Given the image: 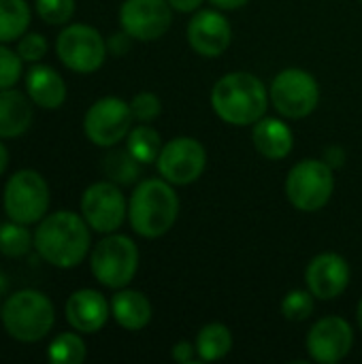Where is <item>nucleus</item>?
<instances>
[{
	"label": "nucleus",
	"mask_w": 362,
	"mask_h": 364,
	"mask_svg": "<svg viewBox=\"0 0 362 364\" xmlns=\"http://www.w3.org/2000/svg\"><path fill=\"white\" fill-rule=\"evenodd\" d=\"M32 124V100L13 90H0V139H17Z\"/></svg>",
	"instance_id": "obj_21"
},
{
	"label": "nucleus",
	"mask_w": 362,
	"mask_h": 364,
	"mask_svg": "<svg viewBox=\"0 0 362 364\" xmlns=\"http://www.w3.org/2000/svg\"><path fill=\"white\" fill-rule=\"evenodd\" d=\"M267 85L247 70H235L215 81L211 107L215 115L230 126H254L269 109Z\"/></svg>",
	"instance_id": "obj_2"
},
{
	"label": "nucleus",
	"mask_w": 362,
	"mask_h": 364,
	"mask_svg": "<svg viewBox=\"0 0 362 364\" xmlns=\"http://www.w3.org/2000/svg\"><path fill=\"white\" fill-rule=\"evenodd\" d=\"M194 346H196L198 360L215 363V360L230 354V350H233V333H230V328L226 324L211 322V324H205L198 331Z\"/></svg>",
	"instance_id": "obj_22"
},
{
	"label": "nucleus",
	"mask_w": 362,
	"mask_h": 364,
	"mask_svg": "<svg viewBox=\"0 0 362 364\" xmlns=\"http://www.w3.org/2000/svg\"><path fill=\"white\" fill-rule=\"evenodd\" d=\"M126 149L141 164H151L162 151V139L151 126H134L126 136Z\"/></svg>",
	"instance_id": "obj_25"
},
{
	"label": "nucleus",
	"mask_w": 362,
	"mask_h": 364,
	"mask_svg": "<svg viewBox=\"0 0 362 364\" xmlns=\"http://www.w3.org/2000/svg\"><path fill=\"white\" fill-rule=\"evenodd\" d=\"M179 196L166 179H143L128 200V220L143 239L164 237L179 218Z\"/></svg>",
	"instance_id": "obj_3"
},
{
	"label": "nucleus",
	"mask_w": 362,
	"mask_h": 364,
	"mask_svg": "<svg viewBox=\"0 0 362 364\" xmlns=\"http://www.w3.org/2000/svg\"><path fill=\"white\" fill-rule=\"evenodd\" d=\"M269 100L282 117H309L320 102V83L309 70L284 68L275 75L269 87Z\"/></svg>",
	"instance_id": "obj_8"
},
{
	"label": "nucleus",
	"mask_w": 362,
	"mask_h": 364,
	"mask_svg": "<svg viewBox=\"0 0 362 364\" xmlns=\"http://www.w3.org/2000/svg\"><path fill=\"white\" fill-rule=\"evenodd\" d=\"M252 141L260 156L267 160H284L294 147V134L284 119L260 117L252 126Z\"/></svg>",
	"instance_id": "obj_19"
},
{
	"label": "nucleus",
	"mask_w": 362,
	"mask_h": 364,
	"mask_svg": "<svg viewBox=\"0 0 362 364\" xmlns=\"http://www.w3.org/2000/svg\"><path fill=\"white\" fill-rule=\"evenodd\" d=\"M188 43L203 58L222 55L233 41V28L220 9H198L188 23Z\"/></svg>",
	"instance_id": "obj_16"
},
{
	"label": "nucleus",
	"mask_w": 362,
	"mask_h": 364,
	"mask_svg": "<svg viewBox=\"0 0 362 364\" xmlns=\"http://www.w3.org/2000/svg\"><path fill=\"white\" fill-rule=\"evenodd\" d=\"M141 166L143 164L128 149H111L102 162L105 175L117 186H132L141 177Z\"/></svg>",
	"instance_id": "obj_24"
},
{
	"label": "nucleus",
	"mask_w": 362,
	"mask_h": 364,
	"mask_svg": "<svg viewBox=\"0 0 362 364\" xmlns=\"http://www.w3.org/2000/svg\"><path fill=\"white\" fill-rule=\"evenodd\" d=\"M286 198L288 203L303 211L316 213L329 205L335 192V168H331L324 160L307 158L297 162L286 177Z\"/></svg>",
	"instance_id": "obj_5"
},
{
	"label": "nucleus",
	"mask_w": 362,
	"mask_h": 364,
	"mask_svg": "<svg viewBox=\"0 0 362 364\" xmlns=\"http://www.w3.org/2000/svg\"><path fill=\"white\" fill-rule=\"evenodd\" d=\"M90 269L96 282L105 288H128L139 271V247L130 237L111 232L92 250Z\"/></svg>",
	"instance_id": "obj_6"
},
{
	"label": "nucleus",
	"mask_w": 362,
	"mask_h": 364,
	"mask_svg": "<svg viewBox=\"0 0 362 364\" xmlns=\"http://www.w3.org/2000/svg\"><path fill=\"white\" fill-rule=\"evenodd\" d=\"M134 115L130 102L117 96H105L87 109L83 117V132L96 147L111 149L128 136Z\"/></svg>",
	"instance_id": "obj_10"
},
{
	"label": "nucleus",
	"mask_w": 362,
	"mask_h": 364,
	"mask_svg": "<svg viewBox=\"0 0 362 364\" xmlns=\"http://www.w3.org/2000/svg\"><path fill=\"white\" fill-rule=\"evenodd\" d=\"M158 173L173 186H190L198 181L207 168V149L198 139L177 136L162 145L156 160Z\"/></svg>",
	"instance_id": "obj_11"
},
{
	"label": "nucleus",
	"mask_w": 362,
	"mask_h": 364,
	"mask_svg": "<svg viewBox=\"0 0 362 364\" xmlns=\"http://www.w3.org/2000/svg\"><path fill=\"white\" fill-rule=\"evenodd\" d=\"M151 314L154 309L149 299L139 290L122 288L111 299V316L124 331H143L151 322Z\"/></svg>",
	"instance_id": "obj_20"
},
{
	"label": "nucleus",
	"mask_w": 362,
	"mask_h": 364,
	"mask_svg": "<svg viewBox=\"0 0 362 364\" xmlns=\"http://www.w3.org/2000/svg\"><path fill=\"white\" fill-rule=\"evenodd\" d=\"M2 207L9 220L19 224H38L49 209V186L38 171L21 168L4 183Z\"/></svg>",
	"instance_id": "obj_7"
},
{
	"label": "nucleus",
	"mask_w": 362,
	"mask_h": 364,
	"mask_svg": "<svg viewBox=\"0 0 362 364\" xmlns=\"http://www.w3.org/2000/svg\"><path fill=\"white\" fill-rule=\"evenodd\" d=\"M316 296L309 290H290L282 299V316L288 322H305L314 314Z\"/></svg>",
	"instance_id": "obj_28"
},
{
	"label": "nucleus",
	"mask_w": 362,
	"mask_h": 364,
	"mask_svg": "<svg viewBox=\"0 0 362 364\" xmlns=\"http://www.w3.org/2000/svg\"><path fill=\"white\" fill-rule=\"evenodd\" d=\"M0 320L11 339L19 343H38L53 328L55 309L49 296L38 290L26 288L6 296L0 309Z\"/></svg>",
	"instance_id": "obj_4"
},
{
	"label": "nucleus",
	"mask_w": 362,
	"mask_h": 364,
	"mask_svg": "<svg viewBox=\"0 0 362 364\" xmlns=\"http://www.w3.org/2000/svg\"><path fill=\"white\" fill-rule=\"evenodd\" d=\"M331 168H341L344 164H346V151L339 147V145H331L326 151H324V158H322Z\"/></svg>",
	"instance_id": "obj_35"
},
{
	"label": "nucleus",
	"mask_w": 362,
	"mask_h": 364,
	"mask_svg": "<svg viewBox=\"0 0 362 364\" xmlns=\"http://www.w3.org/2000/svg\"><path fill=\"white\" fill-rule=\"evenodd\" d=\"M356 322H358V326H361L362 331V301L358 303V309H356Z\"/></svg>",
	"instance_id": "obj_39"
},
{
	"label": "nucleus",
	"mask_w": 362,
	"mask_h": 364,
	"mask_svg": "<svg viewBox=\"0 0 362 364\" xmlns=\"http://www.w3.org/2000/svg\"><path fill=\"white\" fill-rule=\"evenodd\" d=\"M173 9L169 0H124L119 6V26L134 41H156L169 32Z\"/></svg>",
	"instance_id": "obj_13"
},
{
	"label": "nucleus",
	"mask_w": 362,
	"mask_h": 364,
	"mask_svg": "<svg viewBox=\"0 0 362 364\" xmlns=\"http://www.w3.org/2000/svg\"><path fill=\"white\" fill-rule=\"evenodd\" d=\"M81 215L94 232L111 235L122 228L128 215V203L113 181H96L81 196Z\"/></svg>",
	"instance_id": "obj_12"
},
{
	"label": "nucleus",
	"mask_w": 362,
	"mask_h": 364,
	"mask_svg": "<svg viewBox=\"0 0 362 364\" xmlns=\"http://www.w3.org/2000/svg\"><path fill=\"white\" fill-rule=\"evenodd\" d=\"M209 2L220 11H237V9L245 6L250 0H209Z\"/></svg>",
	"instance_id": "obj_37"
},
{
	"label": "nucleus",
	"mask_w": 362,
	"mask_h": 364,
	"mask_svg": "<svg viewBox=\"0 0 362 364\" xmlns=\"http://www.w3.org/2000/svg\"><path fill=\"white\" fill-rule=\"evenodd\" d=\"M26 92L32 105L55 111L66 100V81L55 68L47 64H36L26 75Z\"/></svg>",
	"instance_id": "obj_18"
},
{
	"label": "nucleus",
	"mask_w": 362,
	"mask_h": 364,
	"mask_svg": "<svg viewBox=\"0 0 362 364\" xmlns=\"http://www.w3.org/2000/svg\"><path fill=\"white\" fill-rule=\"evenodd\" d=\"M307 352L320 364H337L354 348V328L339 316L318 320L307 335Z\"/></svg>",
	"instance_id": "obj_14"
},
{
	"label": "nucleus",
	"mask_w": 362,
	"mask_h": 364,
	"mask_svg": "<svg viewBox=\"0 0 362 364\" xmlns=\"http://www.w3.org/2000/svg\"><path fill=\"white\" fill-rule=\"evenodd\" d=\"M132 36L128 34V32H117V34H111L109 38H107V49L111 51V53H115V55H124V53H128L130 51V45H132Z\"/></svg>",
	"instance_id": "obj_33"
},
{
	"label": "nucleus",
	"mask_w": 362,
	"mask_h": 364,
	"mask_svg": "<svg viewBox=\"0 0 362 364\" xmlns=\"http://www.w3.org/2000/svg\"><path fill=\"white\" fill-rule=\"evenodd\" d=\"M205 0H169L171 9L177 13H196Z\"/></svg>",
	"instance_id": "obj_36"
},
{
	"label": "nucleus",
	"mask_w": 362,
	"mask_h": 364,
	"mask_svg": "<svg viewBox=\"0 0 362 364\" xmlns=\"http://www.w3.org/2000/svg\"><path fill=\"white\" fill-rule=\"evenodd\" d=\"M6 166H9V149H6V145L0 141V177L4 175Z\"/></svg>",
	"instance_id": "obj_38"
},
{
	"label": "nucleus",
	"mask_w": 362,
	"mask_h": 364,
	"mask_svg": "<svg viewBox=\"0 0 362 364\" xmlns=\"http://www.w3.org/2000/svg\"><path fill=\"white\" fill-rule=\"evenodd\" d=\"M34 9L45 23L62 26L75 15V0H34Z\"/></svg>",
	"instance_id": "obj_29"
},
{
	"label": "nucleus",
	"mask_w": 362,
	"mask_h": 364,
	"mask_svg": "<svg viewBox=\"0 0 362 364\" xmlns=\"http://www.w3.org/2000/svg\"><path fill=\"white\" fill-rule=\"evenodd\" d=\"M194 354H196V346L190 341H177L171 350L173 360H177L179 364L194 363Z\"/></svg>",
	"instance_id": "obj_34"
},
{
	"label": "nucleus",
	"mask_w": 362,
	"mask_h": 364,
	"mask_svg": "<svg viewBox=\"0 0 362 364\" xmlns=\"http://www.w3.org/2000/svg\"><path fill=\"white\" fill-rule=\"evenodd\" d=\"M352 279L350 264L344 256L335 252H322L305 269V284L307 290L318 301H335L339 299Z\"/></svg>",
	"instance_id": "obj_15"
},
{
	"label": "nucleus",
	"mask_w": 362,
	"mask_h": 364,
	"mask_svg": "<svg viewBox=\"0 0 362 364\" xmlns=\"http://www.w3.org/2000/svg\"><path fill=\"white\" fill-rule=\"evenodd\" d=\"M49 45L47 38L38 32H26L19 41H17V53L21 55L23 62H38L41 58H45Z\"/></svg>",
	"instance_id": "obj_32"
},
{
	"label": "nucleus",
	"mask_w": 362,
	"mask_h": 364,
	"mask_svg": "<svg viewBox=\"0 0 362 364\" xmlns=\"http://www.w3.org/2000/svg\"><path fill=\"white\" fill-rule=\"evenodd\" d=\"M130 109L137 122L149 124L162 113V100L154 92H139L130 100Z\"/></svg>",
	"instance_id": "obj_31"
},
{
	"label": "nucleus",
	"mask_w": 362,
	"mask_h": 364,
	"mask_svg": "<svg viewBox=\"0 0 362 364\" xmlns=\"http://www.w3.org/2000/svg\"><path fill=\"white\" fill-rule=\"evenodd\" d=\"M85 356L87 348L81 333H62L47 348V358L53 364H81Z\"/></svg>",
	"instance_id": "obj_27"
},
{
	"label": "nucleus",
	"mask_w": 362,
	"mask_h": 364,
	"mask_svg": "<svg viewBox=\"0 0 362 364\" xmlns=\"http://www.w3.org/2000/svg\"><path fill=\"white\" fill-rule=\"evenodd\" d=\"M92 228L83 215L73 211H53L38 222L34 232V250L55 269L79 267L92 247Z\"/></svg>",
	"instance_id": "obj_1"
},
{
	"label": "nucleus",
	"mask_w": 362,
	"mask_h": 364,
	"mask_svg": "<svg viewBox=\"0 0 362 364\" xmlns=\"http://www.w3.org/2000/svg\"><path fill=\"white\" fill-rule=\"evenodd\" d=\"M34 247V237L26 224L6 220L0 224V254L6 258H21Z\"/></svg>",
	"instance_id": "obj_26"
},
{
	"label": "nucleus",
	"mask_w": 362,
	"mask_h": 364,
	"mask_svg": "<svg viewBox=\"0 0 362 364\" xmlns=\"http://www.w3.org/2000/svg\"><path fill=\"white\" fill-rule=\"evenodd\" d=\"M23 73V60L17 51L0 43V90L13 87Z\"/></svg>",
	"instance_id": "obj_30"
},
{
	"label": "nucleus",
	"mask_w": 362,
	"mask_h": 364,
	"mask_svg": "<svg viewBox=\"0 0 362 364\" xmlns=\"http://www.w3.org/2000/svg\"><path fill=\"white\" fill-rule=\"evenodd\" d=\"M58 60L73 73H96L107 60V41L87 23H68L55 38Z\"/></svg>",
	"instance_id": "obj_9"
},
{
	"label": "nucleus",
	"mask_w": 362,
	"mask_h": 364,
	"mask_svg": "<svg viewBox=\"0 0 362 364\" xmlns=\"http://www.w3.org/2000/svg\"><path fill=\"white\" fill-rule=\"evenodd\" d=\"M64 314L73 331L81 335H94L105 328L111 316V303L98 290L83 288L68 296Z\"/></svg>",
	"instance_id": "obj_17"
},
{
	"label": "nucleus",
	"mask_w": 362,
	"mask_h": 364,
	"mask_svg": "<svg viewBox=\"0 0 362 364\" xmlns=\"http://www.w3.org/2000/svg\"><path fill=\"white\" fill-rule=\"evenodd\" d=\"M0 286H6V277H4L2 273H0ZM0 294H4V292L0 290Z\"/></svg>",
	"instance_id": "obj_40"
},
{
	"label": "nucleus",
	"mask_w": 362,
	"mask_h": 364,
	"mask_svg": "<svg viewBox=\"0 0 362 364\" xmlns=\"http://www.w3.org/2000/svg\"><path fill=\"white\" fill-rule=\"evenodd\" d=\"M32 11L26 0H0V43L19 41L30 26Z\"/></svg>",
	"instance_id": "obj_23"
},
{
	"label": "nucleus",
	"mask_w": 362,
	"mask_h": 364,
	"mask_svg": "<svg viewBox=\"0 0 362 364\" xmlns=\"http://www.w3.org/2000/svg\"><path fill=\"white\" fill-rule=\"evenodd\" d=\"M358 2H361V4H362V0H358Z\"/></svg>",
	"instance_id": "obj_41"
}]
</instances>
